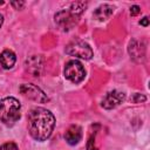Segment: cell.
Masks as SVG:
<instances>
[{
  "mask_svg": "<svg viewBox=\"0 0 150 150\" xmlns=\"http://www.w3.org/2000/svg\"><path fill=\"white\" fill-rule=\"evenodd\" d=\"M55 127L53 112L42 107H35L28 112V130L30 136L39 142L48 139Z\"/></svg>",
  "mask_w": 150,
  "mask_h": 150,
  "instance_id": "obj_1",
  "label": "cell"
},
{
  "mask_svg": "<svg viewBox=\"0 0 150 150\" xmlns=\"http://www.w3.org/2000/svg\"><path fill=\"white\" fill-rule=\"evenodd\" d=\"M87 6L88 4L84 1H76V2H71L67 9L59 11L54 16V21L56 26L64 32L70 30L74 26L77 25L80 16L86 11Z\"/></svg>",
  "mask_w": 150,
  "mask_h": 150,
  "instance_id": "obj_2",
  "label": "cell"
},
{
  "mask_svg": "<svg viewBox=\"0 0 150 150\" xmlns=\"http://www.w3.org/2000/svg\"><path fill=\"white\" fill-rule=\"evenodd\" d=\"M21 104L15 97H5L0 101V121L12 127L20 118Z\"/></svg>",
  "mask_w": 150,
  "mask_h": 150,
  "instance_id": "obj_3",
  "label": "cell"
},
{
  "mask_svg": "<svg viewBox=\"0 0 150 150\" xmlns=\"http://www.w3.org/2000/svg\"><path fill=\"white\" fill-rule=\"evenodd\" d=\"M66 53L70 56H75L83 60H90L94 55L91 47L83 40L75 39L66 46Z\"/></svg>",
  "mask_w": 150,
  "mask_h": 150,
  "instance_id": "obj_4",
  "label": "cell"
},
{
  "mask_svg": "<svg viewBox=\"0 0 150 150\" xmlns=\"http://www.w3.org/2000/svg\"><path fill=\"white\" fill-rule=\"evenodd\" d=\"M63 75L67 80L73 83H80L86 77V70L83 64L77 60H70L66 63L63 69Z\"/></svg>",
  "mask_w": 150,
  "mask_h": 150,
  "instance_id": "obj_5",
  "label": "cell"
},
{
  "mask_svg": "<svg viewBox=\"0 0 150 150\" xmlns=\"http://www.w3.org/2000/svg\"><path fill=\"white\" fill-rule=\"evenodd\" d=\"M19 93L29 98V100H33L35 102H39V103H45L47 102L49 98L48 96L45 94L43 90H41L38 86L33 84V83H23L19 87Z\"/></svg>",
  "mask_w": 150,
  "mask_h": 150,
  "instance_id": "obj_6",
  "label": "cell"
},
{
  "mask_svg": "<svg viewBox=\"0 0 150 150\" xmlns=\"http://www.w3.org/2000/svg\"><path fill=\"white\" fill-rule=\"evenodd\" d=\"M125 98V94L123 91H120V90H111V91H108L103 100H102V107L104 109H114L116 108L117 105H120Z\"/></svg>",
  "mask_w": 150,
  "mask_h": 150,
  "instance_id": "obj_7",
  "label": "cell"
},
{
  "mask_svg": "<svg viewBox=\"0 0 150 150\" xmlns=\"http://www.w3.org/2000/svg\"><path fill=\"white\" fill-rule=\"evenodd\" d=\"M82 138V129L79 125H70L64 134V139L68 144L75 145Z\"/></svg>",
  "mask_w": 150,
  "mask_h": 150,
  "instance_id": "obj_8",
  "label": "cell"
},
{
  "mask_svg": "<svg viewBox=\"0 0 150 150\" xmlns=\"http://www.w3.org/2000/svg\"><path fill=\"white\" fill-rule=\"evenodd\" d=\"M128 50H129V54H130L131 59L135 60L136 62H141L144 59V47H142L141 42H138L137 40L130 41Z\"/></svg>",
  "mask_w": 150,
  "mask_h": 150,
  "instance_id": "obj_9",
  "label": "cell"
},
{
  "mask_svg": "<svg viewBox=\"0 0 150 150\" xmlns=\"http://www.w3.org/2000/svg\"><path fill=\"white\" fill-rule=\"evenodd\" d=\"M112 12H114V7H112L111 5L103 4V5L98 6V7L94 11L93 16H94V19H96V20H98V21H105V20H108V19L111 16Z\"/></svg>",
  "mask_w": 150,
  "mask_h": 150,
  "instance_id": "obj_10",
  "label": "cell"
},
{
  "mask_svg": "<svg viewBox=\"0 0 150 150\" xmlns=\"http://www.w3.org/2000/svg\"><path fill=\"white\" fill-rule=\"evenodd\" d=\"M15 61H16V56L9 49H5L0 54V67L2 69H11V68H13V66L15 64Z\"/></svg>",
  "mask_w": 150,
  "mask_h": 150,
  "instance_id": "obj_11",
  "label": "cell"
},
{
  "mask_svg": "<svg viewBox=\"0 0 150 150\" xmlns=\"http://www.w3.org/2000/svg\"><path fill=\"white\" fill-rule=\"evenodd\" d=\"M95 135L96 132L93 135H90V137L88 138V142H87V150H97V148L95 146Z\"/></svg>",
  "mask_w": 150,
  "mask_h": 150,
  "instance_id": "obj_12",
  "label": "cell"
},
{
  "mask_svg": "<svg viewBox=\"0 0 150 150\" xmlns=\"http://www.w3.org/2000/svg\"><path fill=\"white\" fill-rule=\"evenodd\" d=\"M0 150H19V148L15 143L7 142V143H4L2 145H0Z\"/></svg>",
  "mask_w": 150,
  "mask_h": 150,
  "instance_id": "obj_13",
  "label": "cell"
},
{
  "mask_svg": "<svg viewBox=\"0 0 150 150\" xmlns=\"http://www.w3.org/2000/svg\"><path fill=\"white\" fill-rule=\"evenodd\" d=\"M146 100V97L144 96V95H142V94H134L132 96H131V101L134 102V103H139V102H144Z\"/></svg>",
  "mask_w": 150,
  "mask_h": 150,
  "instance_id": "obj_14",
  "label": "cell"
},
{
  "mask_svg": "<svg viewBox=\"0 0 150 150\" xmlns=\"http://www.w3.org/2000/svg\"><path fill=\"white\" fill-rule=\"evenodd\" d=\"M139 12H141V7H139V6L134 5V6L130 7V14H131V16H136Z\"/></svg>",
  "mask_w": 150,
  "mask_h": 150,
  "instance_id": "obj_15",
  "label": "cell"
},
{
  "mask_svg": "<svg viewBox=\"0 0 150 150\" xmlns=\"http://www.w3.org/2000/svg\"><path fill=\"white\" fill-rule=\"evenodd\" d=\"M11 5H12L15 9H22L23 6H25V2H23V1H12Z\"/></svg>",
  "mask_w": 150,
  "mask_h": 150,
  "instance_id": "obj_16",
  "label": "cell"
},
{
  "mask_svg": "<svg viewBox=\"0 0 150 150\" xmlns=\"http://www.w3.org/2000/svg\"><path fill=\"white\" fill-rule=\"evenodd\" d=\"M139 25H142V26L146 27V26L149 25V18H148V16H144L143 19H141V21H139Z\"/></svg>",
  "mask_w": 150,
  "mask_h": 150,
  "instance_id": "obj_17",
  "label": "cell"
},
{
  "mask_svg": "<svg viewBox=\"0 0 150 150\" xmlns=\"http://www.w3.org/2000/svg\"><path fill=\"white\" fill-rule=\"evenodd\" d=\"M2 23H4V15L0 14V27L2 26Z\"/></svg>",
  "mask_w": 150,
  "mask_h": 150,
  "instance_id": "obj_18",
  "label": "cell"
},
{
  "mask_svg": "<svg viewBox=\"0 0 150 150\" xmlns=\"http://www.w3.org/2000/svg\"><path fill=\"white\" fill-rule=\"evenodd\" d=\"M0 5H4V1H0Z\"/></svg>",
  "mask_w": 150,
  "mask_h": 150,
  "instance_id": "obj_19",
  "label": "cell"
}]
</instances>
